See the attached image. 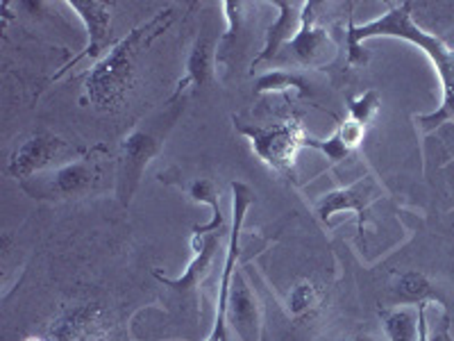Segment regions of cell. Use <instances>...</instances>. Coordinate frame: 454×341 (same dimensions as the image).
I'll use <instances>...</instances> for the list:
<instances>
[{"label":"cell","mask_w":454,"mask_h":341,"mask_svg":"<svg viewBox=\"0 0 454 341\" xmlns=\"http://www.w3.org/2000/svg\"><path fill=\"white\" fill-rule=\"evenodd\" d=\"M273 7L279 14L270 23L269 30H266L263 48L254 55L253 68H257L263 62L278 59L279 51L294 42L295 35L300 32V26H302V7H305V3H298V0H275Z\"/></svg>","instance_id":"13"},{"label":"cell","mask_w":454,"mask_h":341,"mask_svg":"<svg viewBox=\"0 0 454 341\" xmlns=\"http://www.w3.org/2000/svg\"><path fill=\"white\" fill-rule=\"evenodd\" d=\"M232 121L239 135L250 141V148L263 164L282 178L294 176L295 160L307 139V130L298 116H286L275 123H253L241 116H232Z\"/></svg>","instance_id":"5"},{"label":"cell","mask_w":454,"mask_h":341,"mask_svg":"<svg viewBox=\"0 0 454 341\" xmlns=\"http://www.w3.org/2000/svg\"><path fill=\"white\" fill-rule=\"evenodd\" d=\"M339 341H380L377 337H371V335H355V337H343V339Z\"/></svg>","instance_id":"26"},{"label":"cell","mask_w":454,"mask_h":341,"mask_svg":"<svg viewBox=\"0 0 454 341\" xmlns=\"http://www.w3.org/2000/svg\"><path fill=\"white\" fill-rule=\"evenodd\" d=\"M348 112H350V119L368 128L371 123H375L377 114L382 112V96L377 89H368L359 96H352L348 100Z\"/></svg>","instance_id":"21"},{"label":"cell","mask_w":454,"mask_h":341,"mask_svg":"<svg viewBox=\"0 0 454 341\" xmlns=\"http://www.w3.org/2000/svg\"><path fill=\"white\" fill-rule=\"evenodd\" d=\"M67 150L68 141H64L62 137L52 135V132H43V130L42 132H35L23 144L16 146L14 153L7 160L5 173L12 180L21 185V182H27L35 176H39V173L55 169L52 164L57 160H62Z\"/></svg>","instance_id":"8"},{"label":"cell","mask_w":454,"mask_h":341,"mask_svg":"<svg viewBox=\"0 0 454 341\" xmlns=\"http://www.w3.org/2000/svg\"><path fill=\"white\" fill-rule=\"evenodd\" d=\"M26 341H46V339H39V337H27Z\"/></svg>","instance_id":"27"},{"label":"cell","mask_w":454,"mask_h":341,"mask_svg":"<svg viewBox=\"0 0 454 341\" xmlns=\"http://www.w3.org/2000/svg\"><path fill=\"white\" fill-rule=\"evenodd\" d=\"M189 196L192 201L207 205L212 210V218L205 226H196L193 233L196 234H209V233H225V214L221 212V192L218 185L212 178H198L189 185Z\"/></svg>","instance_id":"17"},{"label":"cell","mask_w":454,"mask_h":341,"mask_svg":"<svg viewBox=\"0 0 454 341\" xmlns=\"http://www.w3.org/2000/svg\"><path fill=\"white\" fill-rule=\"evenodd\" d=\"M182 109H184V99L170 96V100L160 112L153 114L141 125H137L121 141L114 178H116V198H119V202L123 207H128L132 202L137 189L144 182L148 166L153 164L155 157L161 155V150L166 146V137H168V132L176 125Z\"/></svg>","instance_id":"3"},{"label":"cell","mask_w":454,"mask_h":341,"mask_svg":"<svg viewBox=\"0 0 454 341\" xmlns=\"http://www.w3.org/2000/svg\"><path fill=\"white\" fill-rule=\"evenodd\" d=\"M173 19H176L173 7H164L153 19L121 36L119 42L107 48L98 62L89 68L84 93L93 107L100 112H116L123 107L139 78L141 59L150 51V46L168 30Z\"/></svg>","instance_id":"2"},{"label":"cell","mask_w":454,"mask_h":341,"mask_svg":"<svg viewBox=\"0 0 454 341\" xmlns=\"http://www.w3.org/2000/svg\"><path fill=\"white\" fill-rule=\"evenodd\" d=\"M336 132H339L340 141H343V144H346L348 148L355 153V150L359 148V144L364 141V137H366V125L356 123L355 119H350V116H348V119L339 121V125H336Z\"/></svg>","instance_id":"24"},{"label":"cell","mask_w":454,"mask_h":341,"mask_svg":"<svg viewBox=\"0 0 454 341\" xmlns=\"http://www.w3.org/2000/svg\"><path fill=\"white\" fill-rule=\"evenodd\" d=\"M318 7L320 3L307 0L305 7H302L300 32L295 35L294 42L284 48L286 57L295 67L311 68V71L330 67L336 59V55H339V44L334 42L332 32L318 23Z\"/></svg>","instance_id":"7"},{"label":"cell","mask_w":454,"mask_h":341,"mask_svg":"<svg viewBox=\"0 0 454 341\" xmlns=\"http://www.w3.org/2000/svg\"><path fill=\"white\" fill-rule=\"evenodd\" d=\"M254 192L246 182H232V223H230V234H227L225 262H223L221 287H218L216 298V319H214L212 332L205 341H230V323H227V307H230V291H232L234 271L239 269V239H241L243 226L248 210L253 207Z\"/></svg>","instance_id":"6"},{"label":"cell","mask_w":454,"mask_h":341,"mask_svg":"<svg viewBox=\"0 0 454 341\" xmlns=\"http://www.w3.org/2000/svg\"><path fill=\"white\" fill-rule=\"evenodd\" d=\"M395 291L404 303H425L432 296L434 287L425 274H420V271H407V274H403L400 280H397Z\"/></svg>","instance_id":"22"},{"label":"cell","mask_w":454,"mask_h":341,"mask_svg":"<svg viewBox=\"0 0 454 341\" xmlns=\"http://www.w3.org/2000/svg\"><path fill=\"white\" fill-rule=\"evenodd\" d=\"M382 328L387 341H420L419 307L404 305L384 310Z\"/></svg>","instance_id":"18"},{"label":"cell","mask_w":454,"mask_h":341,"mask_svg":"<svg viewBox=\"0 0 454 341\" xmlns=\"http://www.w3.org/2000/svg\"><path fill=\"white\" fill-rule=\"evenodd\" d=\"M403 39V42L416 44L425 55L429 57L432 67L439 71L441 99L439 109L432 114H420L416 116L420 128L425 132H432L445 121L454 119V48L445 44L439 35L423 30L413 19V3H391L382 16H377L372 21L356 26L355 21H348L346 44H348V62L350 67H364L368 62V52L364 44L368 39Z\"/></svg>","instance_id":"1"},{"label":"cell","mask_w":454,"mask_h":341,"mask_svg":"<svg viewBox=\"0 0 454 341\" xmlns=\"http://www.w3.org/2000/svg\"><path fill=\"white\" fill-rule=\"evenodd\" d=\"M262 303L241 271H234L227 323L237 332L239 341H262Z\"/></svg>","instance_id":"11"},{"label":"cell","mask_w":454,"mask_h":341,"mask_svg":"<svg viewBox=\"0 0 454 341\" xmlns=\"http://www.w3.org/2000/svg\"><path fill=\"white\" fill-rule=\"evenodd\" d=\"M262 93H295L300 99L314 96V78L309 73H300L298 68H273L259 75L254 83V96Z\"/></svg>","instance_id":"15"},{"label":"cell","mask_w":454,"mask_h":341,"mask_svg":"<svg viewBox=\"0 0 454 341\" xmlns=\"http://www.w3.org/2000/svg\"><path fill=\"white\" fill-rule=\"evenodd\" d=\"M425 341H454L452 332H450V321H445L441 330H434L432 335H427V339Z\"/></svg>","instance_id":"25"},{"label":"cell","mask_w":454,"mask_h":341,"mask_svg":"<svg viewBox=\"0 0 454 341\" xmlns=\"http://www.w3.org/2000/svg\"><path fill=\"white\" fill-rule=\"evenodd\" d=\"M218 42L209 35H200L193 42L192 51L186 55V75L177 83L176 99H182L184 91L189 87L193 91H200V89L209 87V84L216 80V67H218Z\"/></svg>","instance_id":"14"},{"label":"cell","mask_w":454,"mask_h":341,"mask_svg":"<svg viewBox=\"0 0 454 341\" xmlns=\"http://www.w3.org/2000/svg\"><path fill=\"white\" fill-rule=\"evenodd\" d=\"M223 234H230V230H227V233H209V234L193 233V259L189 262L184 274H182L180 278H168V275H161L160 271H153V275H155L164 287L176 291L177 296L196 294V289L202 284V280H205L207 274L212 271V264L214 259H216Z\"/></svg>","instance_id":"12"},{"label":"cell","mask_w":454,"mask_h":341,"mask_svg":"<svg viewBox=\"0 0 454 341\" xmlns=\"http://www.w3.org/2000/svg\"><path fill=\"white\" fill-rule=\"evenodd\" d=\"M323 300H325V291L320 289L318 284L311 282V280H298V282L291 287L289 298H286V310L294 319L302 321L307 316H314L316 312L323 307Z\"/></svg>","instance_id":"19"},{"label":"cell","mask_w":454,"mask_h":341,"mask_svg":"<svg viewBox=\"0 0 454 341\" xmlns=\"http://www.w3.org/2000/svg\"><path fill=\"white\" fill-rule=\"evenodd\" d=\"M75 14H78L80 21L84 23V30H87V44H84L82 51L78 55L68 59L62 67V71L55 73V80H59L64 73L71 71L73 67H78L82 59H96L98 62L100 57L105 55V48H107L109 32H112V16H114V3H105V0H68L67 3Z\"/></svg>","instance_id":"9"},{"label":"cell","mask_w":454,"mask_h":341,"mask_svg":"<svg viewBox=\"0 0 454 341\" xmlns=\"http://www.w3.org/2000/svg\"><path fill=\"white\" fill-rule=\"evenodd\" d=\"M98 305H82L67 310L57 316L51 326L52 341H82L91 332V326H98Z\"/></svg>","instance_id":"16"},{"label":"cell","mask_w":454,"mask_h":341,"mask_svg":"<svg viewBox=\"0 0 454 341\" xmlns=\"http://www.w3.org/2000/svg\"><path fill=\"white\" fill-rule=\"evenodd\" d=\"M305 148L318 150V153H323V155H325L330 162H334V164H339V162L348 160V157L352 155V150L348 148L343 141H340V137H339V132H336V130L332 132L330 137H327V139H316V137L307 135Z\"/></svg>","instance_id":"23"},{"label":"cell","mask_w":454,"mask_h":341,"mask_svg":"<svg viewBox=\"0 0 454 341\" xmlns=\"http://www.w3.org/2000/svg\"><path fill=\"white\" fill-rule=\"evenodd\" d=\"M243 10L246 5L243 3H237V0H227L223 3V12H225V19H227V32L218 39V64L221 67H227L230 64V57H232L234 48L239 44V36H241L243 30Z\"/></svg>","instance_id":"20"},{"label":"cell","mask_w":454,"mask_h":341,"mask_svg":"<svg viewBox=\"0 0 454 341\" xmlns=\"http://www.w3.org/2000/svg\"><path fill=\"white\" fill-rule=\"evenodd\" d=\"M380 196H382V186L377 185L375 178L362 176L352 185L340 186V189H334V192L320 198L316 202V217L323 223H332L336 214L355 212L356 230H359V234H364V218Z\"/></svg>","instance_id":"10"},{"label":"cell","mask_w":454,"mask_h":341,"mask_svg":"<svg viewBox=\"0 0 454 341\" xmlns=\"http://www.w3.org/2000/svg\"><path fill=\"white\" fill-rule=\"evenodd\" d=\"M105 146H96L84 155L21 182V189L36 201H73L100 192L107 182V164H116Z\"/></svg>","instance_id":"4"}]
</instances>
